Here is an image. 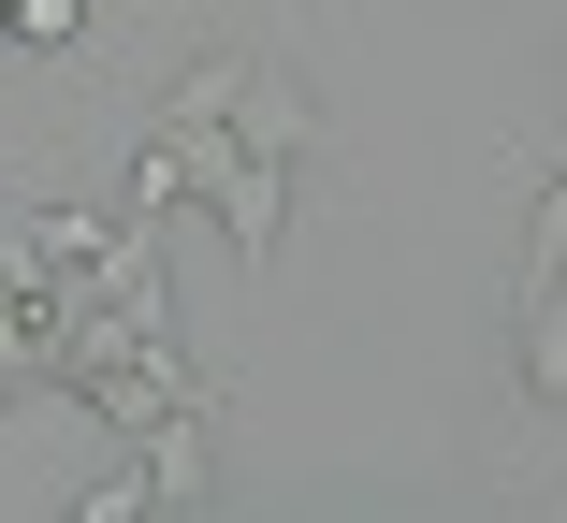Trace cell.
Returning a JSON list of instances; mask_svg holds the SVG:
<instances>
[{"label":"cell","instance_id":"6da1fadb","mask_svg":"<svg viewBox=\"0 0 567 523\" xmlns=\"http://www.w3.org/2000/svg\"><path fill=\"white\" fill-rule=\"evenodd\" d=\"M218 233H234L248 262H277V219H291V160H262V146H234V160H218Z\"/></svg>","mask_w":567,"mask_h":523},{"label":"cell","instance_id":"7a4b0ae2","mask_svg":"<svg viewBox=\"0 0 567 523\" xmlns=\"http://www.w3.org/2000/svg\"><path fill=\"white\" fill-rule=\"evenodd\" d=\"M248 87H262V59L234 44V59H204V73H175V87H161V117H175V132H234V117H248Z\"/></svg>","mask_w":567,"mask_h":523},{"label":"cell","instance_id":"3957f363","mask_svg":"<svg viewBox=\"0 0 567 523\" xmlns=\"http://www.w3.org/2000/svg\"><path fill=\"white\" fill-rule=\"evenodd\" d=\"M524 393H538V407H567V262H553V276H524Z\"/></svg>","mask_w":567,"mask_h":523},{"label":"cell","instance_id":"277c9868","mask_svg":"<svg viewBox=\"0 0 567 523\" xmlns=\"http://www.w3.org/2000/svg\"><path fill=\"white\" fill-rule=\"evenodd\" d=\"M132 451H146L161 509H204V494H218V437H204V407H189V422H161V437H132Z\"/></svg>","mask_w":567,"mask_h":523},{"label":"cell","instance_id":"5b68a950","mask_svg":"<svg viewBox=\"0 0 567 523\" xmlns=\"http://www.w3.org/2000/svg\"><path fill=\"white\" fill-rule=\"evenodd\" d=\"M234 146H262V160H306V146H320V102H306L291 73H262V87H248V117H234Z\"/></svg>","mask_w":567,"mask_h":523},{"label":"cell","instance_id":"8992f818","mask_svg":"<svg viewBox=\"0 0 567 523\" xmlns=\"http://www.w3.org/2000/svg\"><path fill=\"white\" fill-rule=\"evenodd\" d=\"M59 523H161V480H146V451H132V466H102V480L59 509Z\"/></svg>","mask_w":567,"mask_h":523},{"label":"cell","instance_id":"52a82bcc","mask_svg":"<svg viewBox=\"0 0 567 523\" xmlns=\"http://www.w3.org/2000/svg\"><path fill=\"white\" fill-rule=\"evenodd\" d=\"M16 44H44V59H87L102 30H87V0H16Z\"/></svg>","mask_w":567,"mask_h":523},{"label":"cell","instance_id":"ba28073f","mask_svg":"<svg viewBox=\"0 0 567 523\" xmlns=\"http://www.w3.org/2000/svg\"><path fill=\"white\" fill-rule=\"evenodd\" d=\"M553 262H567V160L538 175V219H524V276H553Z\"/></svg>","mask_w":567,"mask_h":523},{"label":"cell","instance_id":"9c48e42d","mask_svg":"<svg viewBox=\"0 0 567 523\" xmlns=\"http://www.w3.org/2000/svg\"><path fill=\"white\" fill-rule=\"evenodd\" d=\"M0 393H16V378H0Z\"/></svg>","mask_w":567,"mask_h":523}]
</instances>
